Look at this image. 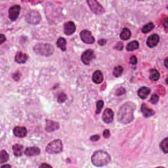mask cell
<instances>
[{
	"instance_id": "603a6c76",
	"label": "cell",
	"mask_w": 168,
	"mask_h": 168,
	"mask_svg": "<svg viewBox=\"0 0 168 168\" xmlns=\"http://www.w3.org/2000/svg\"><path fill=\"white\" fill-rule=\"evenodd\" d=\"M139 47V44L137 41H133L131 42H129L127 45L126 46V49L128 51H133L137 49Z\"/></svg>"
},
{
	"instance_id": "7c38bea8",
	"label": "cell",
	"mask_w": 168,
	"mask_h": 168,
	"mask_svg": "<svg viewBox=\"0 0 168 168\" xmlns=\"http://www.w3.org/2000/svg\"><path fill=\"white\" fill-rule=\"evenodd\" d=\"M59 128V123L55 121L47 120L45 130L47 132H53Z\"/></svg>"
},
{
	"instance_id": "9c48e42d",
	"label": "cell",
	"mask_w": 168,
	"mask_h": 168,
	"mask_svg": "<svg viewBox=\"0 0 168 168\" xmlns=\"http://www.w3.org/2000/svg\"><path fill=\"white\" fill-rule=\"evenodd\" d=\"M20 6L18 5H15L9 9V17L11 21H15L17 19L18 15L20 14Z\"/></svg>"
},
{
	"instance_id": "74e56055",
	"label": "cell",
	"mask_w": 168,
	"mask_h": 168,
	"mask_svg": "<svg viewBox=\"0 0 168 168\" xmlns=\"http://www.w3.org/2000/svg\"><path fill=\"white\" fill-rule=\"evenodd\" d=\"M39 167H51V166H50V165H49V164H43Z\"/></svg>"
},
{
	"instance_id": "ffe728a7",
	"label": "cell",
	"mask_w": 168,
	"mask_h": 168,
	"mask_svg": "<svg viewBox=\"0 0 168 168\" xmlns=\"http://www.w3.org/2000/svg\"><path fill=\"white\" fill-rule=\"evenodd\" d=\"M13 154L17 157L21 156L23 152V146L19 144H15L13 146Z\"/></svg>"
},
{
	"instance_id": "30bf717a",
	"label": "cell",
	"mask_w": 168,
	"mask_h": 168,
	"mask_svg": "<svg viewBox=\"0 0 168 168\" xmlns=\"http://www.w3.org/2000/svg\"><path fill=\"white\" fill-rule=\"evenodd\" d=\"M76 27L75 24L72 21H68L64 24V32L67 36L72 35L76 32Z\"/></svg>"
},
{
	"instance_id": "ba28073f",
	"label": "cell",
	"mask_w": 168,
	"mask_h": 168,
	"mask_svg": "<svg viewBox=\"0 0 168 168\" xmlns=\"http://www.w3.org/2000/svg\"><path fill=\"white\" fill-rule=\"evenodd\" d=\"M95 56L94 54V52L91 49H88V50L85 51L83 53L82 55V61L83 62V64L86 65H89L91 62L95 58Z\"/></svg>"
},
{
	"instance_id": "52a82bcc",
	"label": "cell",
	"mask_w": 168,
	"mask_h": 168,
	"mask_svg": "<svg viewBox=\"0 0 168 168\" xmlns=\"http://www.w3.org/2000/svg\"><path fill=\"white\" fill-rule=\"evenodd\" d=\"M80 37L82 41L88 44H93L95 41V39L92 36L91 32L88 30H82L80 32Z\"/></svg>"
},
{
	"instance_id": "2e32d148",
	"label": "cell",
	"mask_w": 168,
	"mask_h": 168,
	"mask_svg": "<svg viewBox=\"0 0 168 168\" xmlns=\"http://www.w3.org/2000/svg\"><path fill=\"white\" fill-rule=\"evenodd\" d=\"M93 82L96 84H100L103 82V74L100 70H96L93 74Z\"/></svg>"
},
{
	"instance_id": "ac0fdd59",
	"label": "cell",
	"mask_w": 168,
	"mask_h": 168,
	"mask_svg": "<svg viewBox=\"0 0 168 168\" xmlns=\"http://www.w3.org/2000/svg\"><path fill=\"white\" fill-rule=\"evenodd\" d=\"M28 60V55L23 53V52H18L16 56H15V61L18 64L25 63Z\"/></svg>"
},
{
	"instance_id": "44dd1931",
	"label": "cell",
	"mask_w": 168,
	"mask_h": 168,
	"mask_svg": "<svg viewBox=\"0 0 168 168\" xmlns=\"http://www.w3.org/2000/svg\"><path fill=\"white\" fill-rule=\"evenodd\" d=\"M131 36V31L127 28H124L123 29L122 32L120 34V38L122 40H127L130 38Z\"/></svg>"
},
{
	"instance_id": "cb8c5ba5",
	"label": "cell",
	"mask_w": 168,
	"mask_h": 168,
	"mask_svg": "<svg viewBox=\"0 0 168 168\" xmlns=\"http://www.w3.org/2000/svg\"><path fill=\"white\" fill-rule=\"evenodd\" d=\"M160 73L157 70L151 69L150 70V79L152 81H158L160 78Z\"/></svg>"
},
{
	"instance_id": "f1b7e54d",
	"label": "cell",
	"mask_w": 168,
	"mask_h": 168,
	"mask_svg": "<svg viewBox=\"0 0 168 168\" xmlns=\"http://www.w3.org/2000/svg\"><path fill=\"white\" fill-rule=\"evenodd\" d=\"M103 106H104V102L100 100L97 102V109H96V114H100V112H101L102 108H103Z\"/></svg>"
},
{
	"instance_id": "f35d334b",
	"label": "cell",
	"mask_w": 168,
	"mask_h": 168,
	"mask_svg": "<svg viewBox=\"0 0 168 168\" xmlns=\"http://www.w3.org/2000/svg\"><path fill=\"white\" fill-rule=\"evenodd\" d=\"M11 167V165H4V166H1V167Z\"/></svg>"
},
{
	"instance_id": "5bb4252c",
	"label": "cell",
	"mask_w": 168,
	"mask_h": 168,
	"mask_svg": "<svg viewBox=\"0 0 168 168\" xmlns=\"http://www.w3.org/2000/svg\"><path fill=\"white\" fill-rule=\"evenodd\" d=\"M13 134L17 137L23 138L27 135V129L24 127H16L13 129Z\"/></svg>"
},
{
	"instance_id": "f546056e",
	"label": "cell",
	"mask_w": 168,
	"mask_h": 168,
	"mask_svg": "<svg viewBox=\"0 0 168 168\" xmlns=\"http://www.w3.org/2000/svg\"><path fill=\"white\" fill-rule=\"evenodd\" d=\"M66 99H67L66 95L65 94V93H61L60 94L58 95L57 101H58V102H60V103H62V102H65V101L66 100Z\"/></svg>"
},
{
	"instance_id": "4dcf8cb0",
	"label": "cell",
	"mask_w": 168,
	"mask_h": 168,
	"mask_svg": "<svg viewBox=\"0 0 168 168\" xmlns=\"http://www.w3.org/2000/svg\"><path fill=\"white\" fill-rule=\"evenodd\" d=\"M158 101H159V96L156 94H154L152 95V97L150 98V102L152 104H156V103H158Z\"/></svg>"
},
{
	"instance_id": "277c9868",
	"label": "cell",
	"mask_w": 168,
	"mask_h": 168,
	"mask_svg": "<svg viewBox=\"0 0 168 168\" xmlns=\"http://www.w3.org/2000/svg\"><path fill=\"white\" fill-rule=\"evenodd\" d=\"M63 150V142L59 139H56L49 142L47 146L45 151L49 154H58Z\"/></svg>"
},
{
	"instance_id": "7402d4cb",
	"label": "cell",
	"mask_w": 168,
	"mask_h": 168,
	"mask_svg": "<svg viewBox=\"0 0 168 168\" xmlns=\"http://www.w3.org/2000/svg\"><path fill=\"white\" fill-rule=\"evenodd\" d=\"M57 45L58 47L60 48L63 51H65L66 50V39L63 38H59L57 39Z\"/></svg>"
},
{
	"instance_id": "8992f818",
	"label": "cell",
	"mask_w": 168,
	"mask_h": 168,
	"mask_svg": "<svg viewBox=\"0 0 168 168\" xmlns=\"http://www.w3.org/2000/svg\"><path fill=\"white\" fill-rule=\"evenodd\" d=\"M88 4L91 10L95 14L102 15L105 12L104 9L102 7V5L95 0V1L94 0H89L88 1Z\"/></svg>"
},
{
	"instance_id": "d6a6232c",
	"label": "cell",
	"mask_w": 168,
	"mask_h": 168,
	"mask_svg": "<svg viewBox=\"0 0 168 168\" xmlns=\"http://www.w3.org/2000/svg\"><path fill=\"white\" fill-rule=\"evenodd\" d=\"M123 43L122 42H118L116 45L115 46V49H117V50H122L123 49Z\"/></svg>"
},
{
	"instance_id": "8fae6325",
	"label": "cell",
	"mask_w": 168,
	"mask_h": 168,
	"mask_svg": "<svg viewBox=\"0 0 168 168\" xmlns=\"http://www.w3.org/2000/svg\"><path fill=\"white\" fill-rule=\"evenodd\" d=\"M114 119V112L110 108H107L102 114V120L106 123H110Z\"/></svg>"
},
{
	"instance_id": "ab89813d",
	"label": "cell",
	"mask_w": 168,
	"mask_h": 168,
	"mask_svg": "<svg viewBox=\"0 0 168 168\" xmlns=\"http://www.w3.org/2000/svg\"><path fill=\"white\" fill-rule=\"evenodd\" d=\"M167 58H166V60H165V63H164V64H165V66H166V67L167 68L168 66H167Z\"/></svg>"
},
{
	"instance_id": "d590c367",
	"label": "cell",
	"mask_w": 168,
	"mask_h": 168,
	"mask_svg": "<svg viewBox=\"0 0 168 168\" xmlns=\"http://www.w3.org/2000/svg\"><path fill=\"white\" fill-rule=\"evenodd\" d=\"M5 40H6L5 36L4 35V34H1V35H0V44H2L3 43L5 42Z\"/></svg>"
},
{
	"instance_id": "83f0119b",
	"label": "cell",
	"mask_w": 168,
	"mask_h": 168,
	"mask_svg": "<svg viewBox=\"0 0 168 168\" xmlns=\"http://www.w3.org/2000/svg\"><path fill=\"white\" fill-rule=\"evenodd\" d=\"M123 70V68L122 66H118L116 67H115L113 70V75L116 77H120L121 75H122Z\"/></svg>"
},
{
	"instance_id": "1f68e13d",
	"label": "cell",
	"mask_w": 168,
	"mask_h": 168,
	"mask_svg": "<svg viewBox=\"0 0 168 168\" xmlns=\"http://www.w3.org/2000/svg\"><path fill=\"white\" fill-rule=\"evenodd\" d=\"M130 63L133 64V65H135L137 63V58L135 57V56H131L130 58Z\"/></svg>"
},
{
	"instance_id": "4316f807",
	"label": "cell",
	"mask_w": 168,
	"mask_h": 168,
	"mask_svg": "<svg viewBox=\"0 0 168 168\" xmlns=\"http://www.w3.org/2000/svg\"><path fill=\"white\" fill-rule=\"evenodd\" d=\"M9 154L5 150H1L0 152V163L4 164L7 162L9 160Z\"/></svg>"
},
{
	"instance_id": "d6986e66",
	"label": "cell",
	"mask_w": 168,
	"mask_h": 168,
	"mask_svg": "<svg viewBox=\"0 0 168 168\" xmlns=\"http://www.w3.org/2000/svg\"><path fill=\"white\" fill-rule=\"evenodd\" d=\"M150 88H147V87H142V88H140L138 91L137 94L139 97L142 99H145L147 98L148 95L150 94Z\"/></svg>"
},
{
	"instance_id": "484cf974",
	"label": "cell",
	"mask_w": 168,
	"mask_h": 168,
	"mask_svg": "<svg viewBox=\"0 0 168 168\" xmlns=\"http://www.w3.org/2000/svg\"><path fill=\"white\" fill-rule=\"evenodd\" d=\"M154 28V24L152 23H149L142 27V32L144 34H147L150 32L152 30H153Z\"/></svg>"
},
{
	"instance_id": "e0dca14e",
	"label": "cell",
	"mask_w": 168,
	"mask_h": 168,
	"mask_svg": "<svg viewBox=\"0 0 168 168\" xmlns=\"http://www.w3.org/2000/svg\"><path fill=\"white\" fill-rule=\"evenodd\" d=\"M141 112L143 114V116H144L145 118H149L152 116H154L155 114L154 110L147 107V105H146L145 103L142 104Z\"/></svg>"
},
{
	"instance_id": "d4e9b609",
	"label": "cell",
	"mask_w": 168,
	"mask_h": 168,
	"mask_svg": "<svg viewBox=\"0 0 168 168\" xmlns=\"http://www.w3.org/2000/svg\"><path fill=\"white\" fill-rule=\"evenodd\" d=\"M167 143H168V139H167V137H166V138H165L164 140H162V141H161V142L160 143V145L161 150H162L164 153H165V154H167L168 152V145H167Z\"/></svg>"
},
{
	"instance_id": "e575fe53",
	"label": "cell",
	"mask_w": 168,
	"mask_h": 168,
	"mask_svg": "<svg viewBox=\"0 0 168 168\" xmlns=\"http://www.w3.org/2000/svg\"><path fill=\"white\" fill-rule=\"evenodd\" d=\"M99 139H100V136L98 135H93L91 137H90V139H91V141H97Z\"/></svg>"
},
{
	"instance_id": "8d00e7d4",
	"label": "cell",
	"mask_w": 168,
	"mask_h": 168,
	"mask_svg": "<svg viewBox=\"0 0 168 168\" xmlns=\"http://www.w3.org/2000/svg\"><path fill=\"white\" fill-rule=\"evenodd\" d=\"M106 43H107V40L104 39H101L99 41V44L100 45H104L106 44Z\"/></svg>"
},
{
	"instance_id": "7a4b0ae2",
	"label": "cell",
	"mask_w": 168,
	"mask_h": 168,
	"mask_svg": "<svg viewBox=\"0 0 168 168\" xmlns=\"http://www.w3.org/2000/svg\"><path fill=\"white\" fill-rule=\"evenodd\" d=\"M111 157L110 154L103 150H97L91 156V161L93 165L97 167H102L110 163Z\"/></svg>"
},
{
	"instance_id": "3957f363",
	"label": "cell",
	"mask_w": 168,
	"mask_h": 168,
	"mask_svg": "<svg viewBox=\"0 0 168 168\" xmlns=\"http://www.w3.org/2000/svg\"><path fill=\"white\" fill-rule=\"evenodd\" d=\"M53 46L49 43H38L34 47V51L36 54L49 57L53 54Z\"/></svg>"
},
{
	"instance_id": "9a60e30c",
	"label": "cell",
	"mask_w": 168,
	"mask_h": 168,
	"mask_svg": "<svg viewBox=\"0 0 168 168\" xmlns=\"http://www.w3.org/2000/svg\"><path fill=\"white\" fill-rule=\"evenodd\" d=\"M24 154L27 156H36L40 154V149L36 147H28L24 152Z\"/></svg>"
},
{
	"instance_id": "5b68a950",
	"label": "cell",
	"mask_w": 168,
	"mask_h": 168,
	"mask_svg": "<svg viewBox=\"0 0 168 168\" xmlns=\"http://www.w3.org/2000/svg\"><path fill=\"white\" fill-rule=\"evenodd\" d=\"M26 20L27 23L31 24H37L41 20V15L37 11H31L27 14L26 17Z\"/></svg>"
},
{
	"instance_id": "836d02e7",
	"label": "cell",
	"mask_w": 168,
	"mask_h": 168,
	"mask_svg": "<svg viewBox=\"0 0 168 168\" xmlns=\"http://www.w3.org/2000/svg\"><path fill=\"white\" fill-rule=\"evenodd\" d=\"M110 136V131L108 129H105L103 132V137L104 138H108Z\"/></svg>"
},
{
	"instance_id": "6da1fadb",
	"label": "cell",
	"mask_w": 168,
	"mask_h": 168,
	"mask_svg": "<svg viewBox=\"0 0 168 168\" xmlns=\"http://www.w3.org/2000/svg\"><path fill=\"white\" fill-rule=\"evenodd\" d=\"M135 104L131 102H127L120 107L118 112V120L120 122L127 124L132 122L134 118Z\"/></svg>"
},
{
	"instance_id": "4fadbf2b",
	"label": "cell",
	"mask_w": 168,
	"mask_h": 168,
	"mask_svg": "<svg viewBox=\"0 0 168 168\" xmlns=\"http://www.w3.org/2000/svg\"><path fill=\"white\" fill-rule=\"evenodd\" d=\"M160 41L159 36L157 34H152L147 39V44L150 48H152L156 46Z\"/></svg>"
}]
</instances>
